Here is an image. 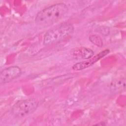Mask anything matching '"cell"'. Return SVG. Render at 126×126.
Here are the masks:
<instances>
[{
  "label": "cell",
  "mask_w": 126,
  "mask_h": 126,
  "mask_svg": "<svg viewBox=\"0 0 126 126\" xmlns=\"http://www.w3.org/2000/svg\"><path fill=\"white\" fill-rule=\"evenodd\" d=\"M68 12V7L63 3L54 4L39 11L35 18V23L40 27H46L63 18Z\"/></svg>",
  "instance_id": "6da1fadb"
},
{
  "label": "cell",
  "mask_w": 126,
  "mask_h": 126,
  "mask_svg": "<svg viewBox=\"0 0 126 126\" xmlns=\"http://www.w3.org/2000/svg\"><path fill=\"white\" fill-rule=\"evenodd\" d=\"M73 31V27L70 23H63L48 30L44 34L43 43L49 45L64 39Z\"/></svg>",
  "instance_id": "7a4b0ae2"
},
{
  "label": "cell",
  "mask_w": 126,
  "mask_h": 126,
  "mask_svg": "<svg viewBox=\"0 0 126 126\" xmlns=\"http://www.w3.org/2000/svg\"><path fill=\"white\" fill-rule=\"evenodd\" d=\"M39 102L34 98H29L17 101L13 106L11 113L16 118H23L33 112L37 108Z\"/></svg>",
  "instance_id": "3957f363"
},
{
  "label": "cell",
  "mask_w": 126,
  "mask_h": 126,
  "mask_svg": "<svg viewBox=\"0 0 126 126\" xmlns=\"http://www.w3.org/2000/svg\"><path fill=\"white\" fill-rule=\"evenodd\" d=\"M21 74V69L17 66H12L2 70L0 74L1 84L8 83L18 78Z\"/></svg>",
  "instance_id": "277c9868"
},
{
  "label": "cell",
  "mask_w": 126,
  "mask_h": 126,
  "mask_svg": "<svg viewBox=\"0 0 126 126\" xmlns=\"http://www.w3.org/2000/svg\"><path fill=\"white\" fill-rule=\"evenodd\" d=\"M109 52L110 51L109 49H105L102 51L99 52L94 56H93L92 58L89 59V60H88L75 63L72 66V69L75 71L84 69L97 62L102 58L107 55L109 53Z\"/></svg>",
  "instance_id": "5b68a950"
},
{
  "label": "cell",
  "mask_w": 126,
  "mask_h": 126,
  "mask_svg": "<svg viewBox=\"0 0 126 126\" xmlns=\"http://www.w3.org/2000/svg\"><path fill=\"white\" fill-rule=\"evenodd\" d=\"M71 54L75 59H89L94 56V52L89 48L80 47L73 49L71 52Z\"/></svg>",
  "instance_id": "8992f818"
},
{
  "label": "cell",
  "mask_w": 126,
  "mask_h": 126,
  "mask_svg": "<svg viewBox=\"0 0 126 126\" xmlns=\"http://www.w3.org/2000/svg\"><path fill=\"white\" fill-rule=\"evenodd\" d=\"M110 89L114 93L122 92L125 90L126 79L125 78H118L113 80L110 84Z\"/></svg>",
  "instance_id": "52a82bcc"
},
{
  "label": "cell",
  "mask_w": 126,
  "mask_h": 126,
  "mask_svg": "<svg viewBox=\"0 0 126 126\" xmlns=\"http://www.w3.org/2000/svg\"><path fill=\"white\" fill-rule=\"evenodd\" d=\"M90 40L94 45L98 47H101L103 45V41L100 36L97 35H91L89 36Z\"/></svg>",
  "instance_id": "ba28073f"
}]
</instances>
